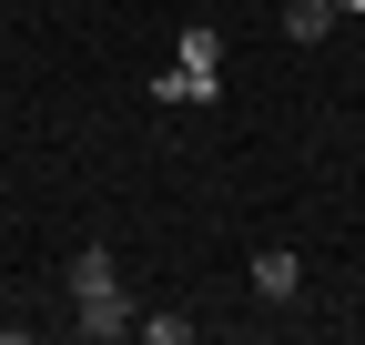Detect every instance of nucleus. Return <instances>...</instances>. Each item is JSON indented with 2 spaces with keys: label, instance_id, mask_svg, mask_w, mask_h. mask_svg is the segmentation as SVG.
Wrapping results in <instances>:
<instances>
[{
  "label": "nucleus",
  "instance_id": "f257e3e1",
  "mask_svg": "<svg viewBox=\"0 0 365 345\" xmlns=\"http://www.w3.org/2000/svg\"><path fill=\"white\" fill-rule=\"evenodd\" d=\"M153 92H163V102H213V92H223V31H213V21L182 31V51H173V71H153Z\"/></svg>",
  "mask_w": 365,
  "mask_h": 345
},
{
  "label": "nucleus",
  "instance_id": "f03ea898",
  "mask_svg": "<svg viewBox=\"0 0 365 345\" xmlns=\"http://www.w3.org/2000/svg\"><path fill=\"white\" fill-rule=\"evenodd\" d=\"M132 325H143V315H132L122 284H112V294H71V335H81V345H112V335H132Z\"/></svg>",
  "mask_w": 365,
  "mask_h": 345
},
{
  "label": "nucleus",
  "instance_id": "7ed1b4c3",
  "mask_svg": "<svg viewBox=\"0 0 365 345\" xmlns=\"http://www.w3.org/2000/svg\"><path fill=\"white\" fill-rule=\"evenodd\" d=\"M254 294H264V305H294V294H304V254L264 244V254H254Z\"/></svg>",
  "mask_w": 365,
  "mask_h": 345
},
{
  "label": "nucleus",
  "instance_id": "20e7f679",
  "mask_svg": "<svg viewBox=\"0 0 365 345\" xmlns=\"http://www.w3.org/2000/svg\"><path fill=\"white\" fill-rule=\"evenodd\" d=\"M61 284H71V294H112V284H122V264H112V244H81L71 264H61Z\"/></svg>",
  "mask_w": 365,
  "mask_h": 345
},
{
  "label": "nucleus",
  "instance_id": "39448f33",
  "mask_svg": "<svg viewBox=\"0 0 365 345\" xmlns=\"http://www.w3.org/2000/svg\"><path fill=\"white\" fill-rule=\"evenodd\" d=\"M325 31H335V0H284V41L294 51H314Z\"/></svg>",
  "mask_w": 365,
  "mask_h": 345
},
{
  "label": "nucleus",
  "instance_id": "423d86ee",
  "mask_svg": "<svg viewBox=\"0 0 365 345\" xmlns=\"http://www.w3.org/2000/svg\"><path fill=\"white\" fill-rule=\"evenodd\" d=\"M355 11H365V0H335V21H355Z\"/></svg>",
  "mask_w": 365,
  "mask_h": 345
},
{
  "label": "nucleus",
  "instance_id": "0eeeda50",
  "mask_svg": "<svg viewBox=\"0 0 365 345\" xmlns=\"http://www.w3.org/2000/svg\"><path fill=\"white\" fill-rule=\"evenodd\" d=\"M0 305H11V274H0Z\"/></svg>",
  "mask_w": 365,
  "mask_h": 345
}]
</instances>
